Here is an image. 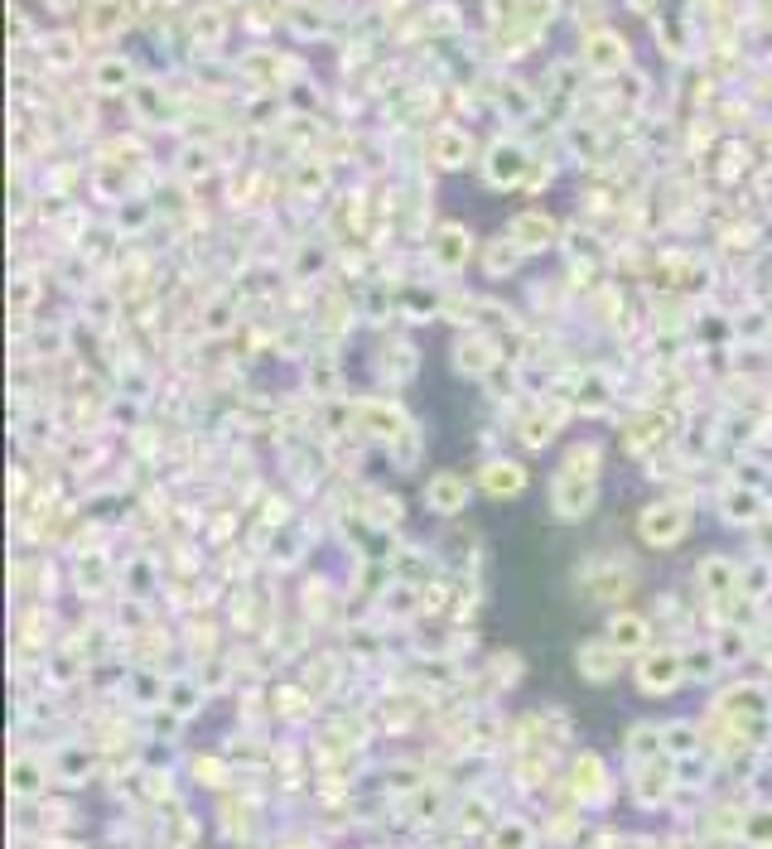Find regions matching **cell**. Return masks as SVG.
I'll list each match as a JSON object with an SVG mask.
<instances>
[{
	"mask_svg": "<svg viewBox=\"0 0 772 849\" xmlns=\"http://www.w3.org/2000/svg\"><path fill=\"white\" fill-rule=\"evenodd\" d=\"M690 507H681V502H652V507H642V517H637V536L647 541V546H657V550H671V546H681L686 541V531H690Z\"/></svg>",
	"mask_w": 772,
	"mask_h": 849,
	"instance_id": "obj_1",
	"label": "cell"
},
{
	"mask_svg": "<svg viewBox=\"0 0 772 849\" xmlns=\"http://www.w3.org/2000/svg\"><path fill=\"white\" fill-rule=\"evenodd\" d=\"M594 497H599V478H584V473H555L551 483V512L560 521H579L594 512Z\"/></svg>",
	"mask_w": 772,
	"mask_h": 849,
	"instance_id": "obj_2",
	"label": "cell"
},
{
	"mask_svg": "<svg viewBox=\"0 0 772 849\" xmlns=\"http://www.w3.org/2000/svg\"><path fill=\"white\" fill-rule=\"evenodd\" d=\"M425 507L430 512H440V517H454V512H464L469 507V478L464 473H430V483H425Z\"/></svg>",
	"mask_w": 772,
	"mask_h": 849,
	"instance_id": "obj_3",
	"label": "cell"
},
{
	"mask_svg": "<svg viewBox=\"0 0 772 849\" xmlns=\"http://www.w3.org/2000/svg\"><path fill=\"white\" fill-rule=\"evenodd\" d=\"M681 676H686V661L676 657V652H652V657H642V666H637V681H642L647 695H671V690L681 685Z\"/></svg>",
	"mask_w": 772,
	"mask_h": 849,
	"instance_id": "obj_4",
	"label": "cell"
},
{
	"mask_svg": "<svg viewBox=\"0 0 772 849\" xmlns=\"http://www.w3.org/2000/svg\"><path fill=\"white\" fill-rule=\"evenodd\" d=\"M478 483H483L488 497H517L526 493V464H517V459H488L478 468Z\"/></svg>",
	"mask_w": 772,
	"mask_h": 849,
	"instance_id": "obj_5",
	"label": "cell"
},
{
	"mask_svg": "<svg viewBox=\"0 0 772 849\" xmlns=\"http://www.w3.org/2000/svg\"><path fill=\"white\" fill-rule=\"evenodd\" d=\"M526 169H531V155H526L522 145H497L493 155H488V184L493 189H507V184H522Z\"/></svg>",
	"mask_w": 772,
	"mask_h": 849,
	"instance_id": "obj_6",
	"label": "cell"
},
{
	"mask_svg": "<svg viewBox=\"0 0 772 849\" xmlns=\"http://www.w3.org/2000/svg\"><path fill=\"white\" fill-rule=\"evenodd\" d=\"M584 68L589 73H599V78H608V73H618L623 68V58H628V44L618 39V34H594V39H584Z\"/></svg>",
	"mask_w": 772,
	"mask_h": 849,
	"instance_id": "obj_7",
	"label": "cell"
},
{
	"mask_svg": "<svg viewBox=\"0 0 772 849\" xmlns=\"http://www.w3.org/2000/svg\"><path fill=\"white\" fill-rule=\"evenodd\" d=\"M555 242V222L541 218V213H526V218L512 222V247L517 251H541Z\"/></svg>",
	"mask_w": 772,
	"mask_h": 849,
	"instance_id": "obj_8",
	"label": "cell"
},
{
	"mask_svg": "<svg viewBox=\"0 0 772 849\" xmlns=\"http://www.w3.org/2000/svg\"><path fill=\"white\" fill-rule=\"evenodd\" d=\"M608 642L628 657V652H642L647 647V623L637 618V613H613L608 618Z\"/></svg>",
	"mask_w": 772,
	"mask_h": 849,
	"instance_id": "obj_9",
	"label": "cell"
},
{
	"mask_svg": "<svg viewBox=\"0 0 772 849\" xmlns=\"http://www.w3.org/2000/svg\"><path fill=\"white\" fill-rule=\"evenodd\" d=\"M493 362H497V348L488 343V338H459V348H454V367H459V372L483 377Z\"/></svg>",
	"mask_w": 772,
	"mask_h": 849,
	"instance_id": "obj_10",
	"label": "cell"
},
{
	"mask_svg": "<svg viewBox=\"0 0 772 849\" xmlns=\"http://www.w3.org/2000/svg\"><path fill=\"white\" fill-rule=\"evenodd\" d=\"M618 647L604 642V647H579V671L589 676V681H613V671H618Z\"/></svg>",
	"mask_w": 772,
	"mask_h": 849,
	"instance_id": "obj_11",
	"label": "cell"
},
{
	"mask_svg": "<svg viewBox=\"0 0 772 849\" xmlns=\"http://www.w3.org/2000/svg\"><path fill=\"white\" fill-rule=\"evenodd\" d=\"M435 256H440L444 271H459L464 256H469V232H464V227H444L440 237H435Z\"/></svg>",
	"mask_w": 772,
	"mask_h": 849,
	"instance_id": "obj_12",
	"label": "cell"
},
{
	"mask_svg": "<svg viewBox=\"0 0 772 849\" xmlns=\"http://www.w3.org/2000/svg\"><path fill=\"white\" fill-rule=\"evenodd\" d=\"M744 845L748 849H772V806H758L744 821Z\"/></svg>",
	"mask_w": 772,
	"mask_h": 849,
	"instance_id": "obj_13",
	"label": "cell"
},
{
	"mask_svg": "<svg viewBox=\"0 0 772 849\" xmlns=\"http://www.w3.org/2000/svg\"><path fill=\"white\" fill-rule=\"evenodd\" d=\"M700 575H705V589H710V594H729V589H739V584H734V579H739V570H734V565H729V560H705V570H700Z\"/></svg>",
	"mask_w": 772,
	"mask_h": 849,
	"instance_id": "obj_14",
	"label": "cell"
},
{
	"mask_svg": "<svg viewBox=\"0 0 772 849\" xmlns=\"http://www.w3.org/2000/svg\"><path fill=\"white\" fill-rule=\"evenodd\" d=\"M435 150H440L444 165L454 169V165H464V150H469V140L459 136V131H440V136H435Z\"/></svg>",
	"mask_w": 772,
	"mask_h": 849,
	"instance_id": "obj_15",
	"label": "cell"
},
{
	"mask_svg": "<svg viewBox=\"0 0 772 849\" xmlns=\"http://www.w3.org/2000/svg\"><path fill=\"white\" fill-rule=\"evenodd\" d=\"M531 845V830L522 821H502L493 835V849H526Z\"/></svg>",
	"mask_w": 772,
	"mask_h": 849,
	"instance_id": "obj_16",
	"label": "cell"
},
{
	"mask_svg": "<svg viewBox=\"0 0 772 849\" xmlns=\"http://www.w3.org/2000/svg\"><path fill=\"white\" fill-rule=\"evenodd\" d=\"M729 517H734V521H753V517H763V502H758V493H748V488H739V493H729Z\"/></svg>",
	"mask_w": 772,
	"mask_h": 849,
	"instance_id": "obj_17",
	"label": "cell"
},
{
	"mask_svg": "<svg viewBox=\"0 0 772 849\" xmlns=\"http://www.w3.org/2000/svg\"><path fill=\"white\" fill-rule=\"evenodd\" d=\"M131 83V68L126 63H116V58H107L102 68H97V87H107V92H116V87Z\"/></svg>",
	"mask_w": 772,
	"mask_h": 849,
	"instance_id": "obj_18",
	"label": "cell"
},
{
	"mask_svg": "<svg viewBox=\"0 0 772 849\" xmlns=\"http://www.w3.org/2000/svg\"><path fill=\"white\" fill-rule=\"evenodd\" d=\"M49 5H54L58 15H68V10H73V5H83V0H49Z\"/></svg>",
	"mask_w": 772,
	"mask_h": 849,
	"instance_id": "obj_19",
	"label": "cell"
}]
</instances>
